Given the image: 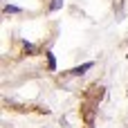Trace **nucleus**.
Wrapping results in <instances>:
<instances>
[{
  "label": "nucleus",
  "instance_id": "nucleus-1",
  "mask_svg": "<svg viewBox=\"0 0 128 128\" xmlns=\"http://www.w3.org/2000/svg\"><path fill=\"white\" fill-rule=\"evenodd\" d=\"M90 68H94V63L90 61V63H83V65H79V68H74V70H70V74H74V76H81V74H86Z\"/></svg>",
  "mask_w": 128,
  "mask_h": 128
},
{
  "label": "nucleus",
  "instance_id": "nucleus-2",
  "mask_svg": "<svg viewBox=\"0 0 128 128\" xmlns=\"http://www.w3.org/2000/svg\"><path fill=\"white\" fill-rule=\"evenodd\" d=\"M45 56H47V68L54 72V70H56V58H54V54H52V52H47Z\"/></svg>",
  "mask_w": 128,
  "mask_h": 128
},
{
  "label": "nucleus",
  "instance_id": "nucleus-3",
  "mask_svg": "<svg viewBox=\"0 0 128 128\" xmlns=\"http://www.w3.org/2000/svg\"><path fill=\"white\" fill-rule=\"evenodd\" d=\"M61 7H63V0H52V4H50L52 11H56V9H61Z\"/></svg>",
  "mask_w": 128,
  "mask_h": 128
},
{
  "label": "nucleus",
  "instance_id": "nucleus-4",
  "mask_svg": "<svg viewBox=\"0 0 128 128\" xmlns=\"http://www.w3.org/2000/svg\"><path fill=\"white\" fill-rule=\"evenodd\" d=\"M18 11H20V9L14 7V4H7V7H4V14H18Z\"/></svg>",
  "mask_w": 128,
  "mask_h": 128
},
{
  "label": "nucleus",
  "instance_id": "nucleus-5",
  "mask_svg": "<svg viewBox=\"0 0 128 128\" xmlns=\"http://www.w3.org/2000/svg\"><path fill=\"white\" fill-rule=\"evenodd\" d=\"M22 47H25V52H34V45H32V43H25Z\"/></svg>",
  "mask_w": 128,
  "mask_h": 128
}]
</instances>
